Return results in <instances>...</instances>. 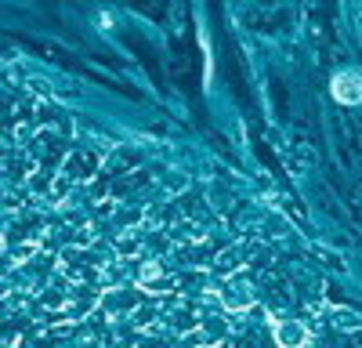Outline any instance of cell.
<instances>
[{"label":"cell","mask_w":362,"mask_h":348,"mask_svg":"<svg viewBox=\"0 0 362 348\" xmlns=\"http://www.w3.org/2000/svg\"><path fill=\"white\" fill-rule=\"evenodd\" d=\"M141 298H145V290H141L138 283H131V286H116V290H105V294H102L98 312H102V315L112 312V319H124V315H134V312L141 308Z\"/></svg>","instance_id":"cell-2"},{"label":"cell","mask_w":362,"mask_h":348,"mask_svg":"<svg viewBox=\"0 0 362 348\" xmlns=\"http://www.w3.org/2000/svg\"><path fill=\"white\" fill-rule=\"evenodd\" d=\"M272 337H276V344L279 348H308V341H312V334H308V327L300 323V319H283V315H272Z\"/></svg>","instance_id":"cell-3"},{"label":"cell","mask_w":362,"mask_h":348,"mask_svg":"<svg viewBox=\"0 0 362 348\" xmlns=\"http://www.w3.org/2000/svg\"><path fill=\"white\" fill-rule=\"evenodd\" d=\"M98 167H102V160L95 153H69V160L62 167V178L66 182H87V178H95Z\"/></svg>","instance_id":"cell-6"},{"label":"cell","mask_w":362,"mask_h":348,"mask_svg":"<svg viewBox=\"0 0 362 348\" xmlns=\"http://www.w3.org/2000/svg\"><path fill=\"white\" fill-rule=\"evenodd\" d=\"M334 323L344 327V330H358V327H362V319H358L355 312H334Z\"/></svg>","instance_id":"cell-7"},{"label":"cell","mask_w":362,"mask_h":348,"mask_svg":"<svg viewBox=\"0 0 362 348\" xmlns=\"http://www.w3.org/2000/svg\"><path fill=\"white\" fill-rule=\"evenodd\" d=\"M214 294H218L225 315H243V312L257 308V290H254V283H250L243 272L232 276V279H221V283L214 286Z\"/></svg>","instance_id":"cell-1"},{"label":"cell","mask_w":362,"mask_h":348,"mask_svg":"<svg viewBox=\"0 0 362 348\" xmlns=\"http://www.w3.org/2000/svg\"><path fill=\"white\" fill-rule=\"evenodd\" d=\"M160 323H163L167 330L181 334V337H189V334H196V330H199L203 315H196L189 305H167V308H163V315H160Z\"/></svg>","instance_id":"cell-4"},{"label":"cell","mask_w":362,"mask_h":348,"mask_svg":"<svg viewBox=\"0 0 362 348\" xmlns=\"http://www.w3.org/2000/svg\"><path fill=\"white\" fill-rule=\"evenodd\" d=\"M334 98L341 105H358L362 102V73L358 69H344L334 76Z\"/></svg>","instance_id":"cell-5"}]
</instances>
